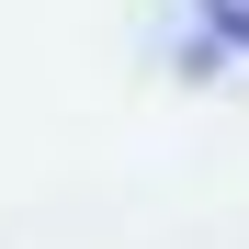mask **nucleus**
Here are the masks:
<instances>
[{
	"mask_svg": "<svg viewBox=\"0 0 249 249\" xmlns=\"http://www.w3.org/2000/svg\"><path fill=\"white\" fill-rule=\"evenodd\" d=\"M204 23H215L227 46H249V0H204Z\"/></svg>",
	"mask_w": 249,
	"mask_h": 249,
	"instance_id": "obj_1",
	"label": "nucleus"
}]
</instances>
